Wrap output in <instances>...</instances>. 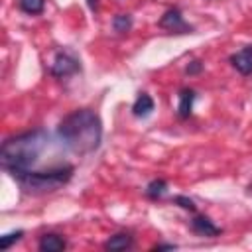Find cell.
<instances>
[{"mask_svg": "<svg viewBox=\"0 0 252 252\" xmlns=\"http://www.w3.org/2000/svg\"><path fill=\"white\" fill-rule=\"evenodd\" d=\"M159 28L161 30H167L171 33H191L193 32V26H189L181 14L179 8H169L161 20H159Z\"/></svg>", "mask_w": 252, "mask_h": 252, "instance_id": "5", "label": "cell"}, {"mask_svg": "<svg viewBox=\"0 0 252 252\" xmlns=\"http://www.w3.org/2000/svg\"><path fill=\"white\" fill-rule=\"evenodd\" d=\"M79 71H81V61L73 53H69V51H57L55 53V59L51 63V75L53 77L65 79V77H71Z\"/></svg>", "mask_w": 252, "mask_h": 252, "instance_id": "4", "label": "cell"}, {"mask_svg": "<svg viewBox=\"0 0 252 252\" xmlns=\"http://www.w3.org/2000/svg\"><path fill=\"white\" fill-rule=\"evenodd\" d=\"M112 28H114L118 33L130 32V28H132V16H130V14H116V16L112 18Z\"/></svg>", "mask_w": 252, "mask_h": 252, "instance_id": "14", "label": "cell"}, {"mask_svg": "<svg viewBox=\"0 0 252 252\" xmlns=\"http://www.w3.org/2000/svg\"><path fill=\"white\" fill-rule=\"evenodd\" d=\"M230 63L240 75H250L252 73V45H246L244 49L232 53Z\"/></svg>", "mask_w": 252, "mask_h": 252, "instance_id": "6", "label": "cell"}, {"mask_svg": "<svg viewBox=\"0 0 252 252\" xmlns=\"http://www.w3.org/2000/svg\"><path fill=\"white\" fill-rule=\"evenodd\" d=\"M179 106H177V116L179 118H189L191 110H193V102H195V91L193 89H181L179 91Z\"/></svg>", "mask_w": 252, "mask_h": 252, "instance_id": "10", "label": "cell"}, {"mask_svg": "<svg viewBox=\"0 0 252 252\" xmlns=\"http://www.w3.org/2000/svg\"><path fill=\"white\" fill-rule=\"evenodd\" d=\"M191 228L193 232H197L199 236H219L220 234V228L205 215H197L193 220H191Z\"/></svg>", "mask_w": 252, "mask_h": 252, "instance_id": "7", "label": "cell"}, {"mask_svg": "<svg viewBox=\"0 0 252 252\" xmlns=\"http://www.w3.org/2000/svg\"><path fill=\"white\" fill-rule=\"evenodd\" d=\"M154 112V98L148 93H140L136 102L132 104V114L136 118H148Z\"/></svg>", "mask_w": 252, "mask_h": 252, "instance_id": "8", "label": "cell"}, {"mask_svg": "<svg viewBox=\"0 0 252 252\" xmlns=\"http://www.w3.org/2000/svg\"><path fill=\"white\" fill-rule=\"evenodd\" d=\"M165 191H167V181L165 179H154L146 187V197L152 199V201H158L165 195Z\"/></svg>", "mask_w": 252, "mask_h": 252, "instance_id": "12", "label": "cell"}, {"mask_svg": "<svg viewBox=\"0 0 252 252\" xmlns=\"http://www.w3.org/2000/svg\"><path fill=\"white\" fill-rule=\"evenodd\" d=\"M173 248H177L175 244H158V246H154V250H173Z\"/></svg>", "mask_w": 252, "mask_h": 252, "instance_id": "18", "label": "cell"}, {"mask_svg": "<svg viewBox=\"0 0 252 252\" xmlns=\"http://www.w3.org/2000/svg\"><path fill=\"white\" fill-rule=\"evenodd\" d=\"M57 136L61 144L77 156H87L98 150L102 140V122L98 114L91 108H79L67 114L59 126Z\"/></svg>", "mask_w": 252, "mask_h": 252, "instance_id": "1", "label": "cell"}, {"mask_svg": "<svg viewBox=\"0 0 252 252\" xmlns=\"http://www.w3.org/2000/svg\"><path fill=\"white\" fill-rule=\"evenodd\" d=\"M173 203L179 205V207L185 209V211H191V213H195V209H197L195 203H193L189 197H185V195H175V197H173Z\"/></svg>", "mask_w": 252, "mask_h": 252, "instance_id": "16", "label": "cell"}, {"mask_svg": "<svg viewBox=\"0 0 252 252\" xmlns=\"http://www.w3.org/2000/svg\"><path fill=\"white\" fill-rule=\"evenodd\" d=\"M18 6L22 12L30 14V16H37L43 12L45 8V0H18Z\"/></svg>", "mask_w": 252, "mask_h": 252, "instance_id": "13", "label": "cell"}, {"mask_svg": "<svg viewBox=\"0 0 252 252\" xmlns=\"http://www.w3.org/2000/svg\"><path fill=\"white\" fill-rule=\"evenodd\" d=\"M47 132L37 128L32 132H24L18 136H12L8 140H4L2 148H0V163L6 171H10V175H18L24 171H30L33 167V163L39 159L41 152L47 146Z\"/></svg>", "mask_w": 252, "mask_h": 252, "instance_id": "2", "label": "cell"}, {"mask_svg": "<svg viewBox=\"0 0 252 252\" xmlns=\"http://www.w3.org/2000/svg\"><path fill=\"white\" fill-rule=\"evenodd\" d=\"M24 236V230H14V232H8L4 236H0V250H8L14 242H18L20 238Z\"/></svg>", "mask_w": 252, "mask_h": 252, "instance_id": "15", "label": "cell"}, {"mask_svg": "<svg viewBox=\"0 0 252 252\" xmlns=\"http://www.w3.org/2000/svg\"><path fill=\"white\" fill-rule=\"evenodd\" d=\"M201 69H203V63H201L199 59H195V61H191V63L187 65L185 73H187V75H197V73H201Z\"/></svg>", "mask_w": 252, "mask_h": 252, "instance_id": "17", "label": "cell"}, {"mask_svg": "<svg viewBox=\"0 0 252 252\" xmlns=\"http://www.w3.org/2000/svg\"><path fill=\"white\" fill-rule=\"evenodd\" d=\"M37 248H39L41 252H61V250L67 248V242H65V238H61L59 234L49 232V234H43V236L39 238Z\"/></svg>", "mask_w": 252, "mask_h": 252, "instance_id": "9", "label": "cell"}, {"mask_svg": "<svg viewBox=\"0 0 252 252\" xmlns=\"http://www.w3.org/2000/svg\"><path fill=\"white\" fill-rule=\"evenodd\" d=\"M87 6L91 8V12H96L98 10V0H87Z\"/></svg>", "mask_w": 252, "mask_h": 252, "instance_id": "19", "label": "cell"}, {"mask_svg": "<svg viewBox=\"0 0 252 252\" xmlns=\"http://www.w3.org/2000/svg\"><path fill=\"white\" fill-rule=\"evenodd\" d=\"M132 244H134V238H132L128 232H118V234H114L112 238H108V240L104 242V250L120 252V250L132 248Z\"/></svg>", "mask_w": 252, "mask_h": 252, "instance_id": "11", "label": "cell"}, {"mask_svg": "<svg viewBox=\"0 0 252 252\" xmlns=\"http://www.w3.org/2000/svg\"><path fill=\"white\" fill-rule=\"evenodd\" d=\"M73 171L75 167L65 163V165H59V167H53V169H47V171H24V173H18L14 175V179L20 183V187L28 193H51V191H57L59 187H63L65 183H69V179L73 177Z\"/></svg>", "mask_w": 252, "mask_h": 252, "instance_id": "3", "label": "cell"}]
</instances>
